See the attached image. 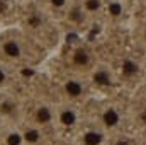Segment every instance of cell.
Here are the masks:
<instances>
[{
	"mask_svg": "<svg viewBox=\"0 0 146 145\" xmlns=\"http://www.w3.org/2000/svg\"><path fill=\"white\" fill-rule=\"evenodd\" d=\"M122 121H124V113H122V109L119 108L117 104H106L104 108L100 109L99 126L104 132H107V133L117 132L122 126Z\"/></svg>",
	"mask_w": 146,
	"mask_h": 145,
	"instance_id": "cell-1",
	"label": "cell"
},
{
	"mask_svg": "<svg viewBox=\"0 0 146 145\" xmlns=\"http://www.w3.org/2000/svg\"><path fill=\"white\" fill-rule=\"evenodd\" d=\"M90 82L100 89H109L117 84V73L107 63H95L90 70Z\"/></svg>",
	"mask_w": 146,
	"mask_h": 145,
	"instance_id": "cell-2",
	"label": "cell"
},
{
	"mask_svg": "<svg viewBox=\"0 0 146 145\" xmlns=\"http://www.w3.org/2000/svg\"><path fill=\"white\" fill-rule=\"evenodd\" d=\"M61 128L65 130H73L75 126H78L80 123V113L78 109L75 108L70 103H65V104H60L56 108V121Z\"/></svg>",
	"mask_w": 146,
	"mask_h": 145,
	"instance_id": "cell-3",
	"label": "cell"
},
{
	"mask_svg": "<svg viewBox=\"0 0 146 145\" xmlns=\"http://www.w3.org/2000/svg\"><path fill=\"white\" fill-rule=\"evenodd\" d=\"M63 92H65V96L70 101H78V99H82V97L87 96L88 85H87V82L82 77L72 75V77H66L63 80Z\"/></svg>",
	"mask_w": 146,
	"mask_h": 145,
	"instance_id": "cell-4",
	"label": "cell"
},
{
	"mask_svg": "<svg viewBox=\"0 0 146 145\" xmlns=\"http://www.w3.org/2000/svg\"><path fill=\"white\" fill-rule=\"evenodd\" d=\"M72 65L80 70H92L94 68V56L87 46H76L72 51Z\"/></svg>",
	"mask_w": 146,
	"mask_h": 145,
	"instance_id": "cell-5",
	"label": "cell"
},
{
	"mask_svg": "<svg viewBox=\"0 0 146 145\" xmlns=\"http://www.w3.org/2000/svg\"><path fill=\"white\" fill-rule=\"evenodd\" d=\"M119 73L124 80H136L143 73V65L133 56H124L119 67Z\"/></svg>",
	"mask_w": 146,
	"mask_h": 145,
	"instance_id": "cell-6",
	"label": "cell"
},
{
	"mask_svg": "<svg viewBox=\"0 0 146 145\" xmlns=\"http://www.w3.org/2000/svg\"><path fill=\"white\" fill-rule=\"evenodd\" d=\"M34 119H36L37 126H46V125L54 123L56 121V108H53L48 103L39 104L36 108V113H34Z\"/></svg>",
	"mask_w": 146,
	"mask_h": 145,
	"instance_id": "cell-7",
	"label": "cell"
},
{
	"mask_svg": "<svg viewBox=\"0 0 146 145\" xmlns=\"http://www.w3.org/2000/svg\"><path fill=\"white\" fill-rule=\"evenodd\" d=\"M2 53L10 60H21L24 56V46L19 39L9 38L2 43Z\"/></svg>",
	"mask_w": 146,
	"mask_h": 145,
	"instance_id": "cell-8",
	"label": "cell"
},
{
	"mask_svg": "<svg viewBox=\"0 0 146 145\" xmlns=\"http://www.w3.org/2000/svg\"><path fill=\"white\" fill-rule=\"evenodd\" d=\"M107 140V132H104L100 126H94L83 132L82 144L83 145H104Z\"/></svg>",
	"mask_w": 146,
	"mask_h": 145,
	"instance_id": "cell-9",
	"label": "cell"
},
{
	"mask_svg": "<svg viewBox=\"0 0 146 145\" xmlns=\"http://www.w3.org/2000/svg\"><path fill=\"white\" fill-rule=\"evenodd\" d=\"M104 10H106V15L109 19H121L126 15L127 12V7H126V2L124 0H106V5H104Z\"/></svg>",
	"mask_w": 146,
	"mask_h": 145,
	"instance_id": "cell-10",
	"label": "cell"
},
{
	"mask_svg": "<svg viewBox=\"0 0 146 145\" xmlns=\"http://www.w3.org/2000/svg\"><path fill=\"white\" fill-rule=\"evenodd\" d=\"M22 137H24V144L29 145H36L42 140V132H41V126L37 125H29L26 126V130L22 132Z\"/></svg>",
	"mask_w": 146,
	"mask_h": 145,
	"instance_id": "cell-11",
	"label": "cell"
},
{
	"mask_svg": "<svg viewBox=\"0 0 146 145\" xmlns=\"http://www.w3.org/2000/svg\"><path fill=\"white\" fill-rule=\"evenodd\" d=\"M104 5H106V0H83L82 2V7H83L87 15H92V14L104 10Z\"/></svg>",
	"mask_w": 146,
	"mask_h": 145,
	"instance_id": "cell-12",
	"label": "cell"
},
{
	"mask_svg": "<svg viewBox=\"0 0 146 145\" xmlns=\"http://www.w3.org/2000/svg\"><path fill=\"white\" fill-rule=\"evenodd\" d=\"M15 111H17V104L12 99L5 97L0 101V118L2 116H12V114H15Z\"/></svg>",
	"mask_w": 146,
	"mask_h": 145,
	"instance_id": "cell-13",
	"label": "cell"
},
{
	"mask_svg": "<svg viewBox=\"0 0 146 145\" xmlns=\"http://www.w3.org/2000/svg\"><path fill=\"white\" fill-rule=\"evenodd\" d=\"M5 144L7 145H22L24 144L22 132H19V130H10V132L5 135Z\"/></svg>",
	"mask_w": 146,
	"mask_h": 145,
	"instance_id": "cell-14",
	"label": "cell"
},
{
	"mask_svg": "<svg viewBox=\"0 0 146 145\" xmlns=\"http://www.w3.org/2000/svg\"><path fill=\"white\" fill-rule=\"evenodd\" d=\"M85 10H83V7L82 5H78V7H75L73 10H70V14H68V19L73 21V22H82L83 19H85Z\"/></svg>",
	"mask_w": 146,
	"mask_h": 145,
	"instance_id": "cell-15",
	"label": "cell"
},
{
	"mask_svg": "<svg viewBox=\"0 0 146 145\" xmlns=\"http://www.w3.org/2000/svg\"><path fill=\"white\" fill-rule=\"evenodd\" d=\"M136 121H138V123H139L143 128H146V106L139 108L138 114H136Z\"/></svg>",
	"mask_w": 146,
	"mask_h": 145,
	"instance_id": "cell-16",
	"label": "cell"
},
{
	"mask_svg": "<svg viewBox=\"0 0 146 145\" xmlns=\"http://www.w3.org/2000/svg\"><path fill=\"white\" fill-rule=\"evenodd\" d=\"M49 3L54 9H65L68 5V0H49Z\"/></svg>",
	"mask_w": 146,
	"mask_h": 145,
	"instance_id": "cell-17",
	"label": "cell"
},
{
	"mask_svg": "<svg viewBox=\"0 0 146 145\" xmlns=\"http://www.w3.org/2000/svg\"><path fill=\"white\" fill-rule=\"evenodd\" d=\"M27 24H29L31 28H39V26H41V17H39V15H31V17L27 19Z\"/></svg>",
	"mask_w": 146,
	"mask_h": 145,
	"instance_id": "cell-18",
	"label": "cell"
},
{
	"mask_svg": "<svg viewBox=\"0 0 146 145\" xmlns=\"http://www.w3.org/2000/svg\"><path fill=\"white\" fill-rule=\"evenodd\" d=\"M7 80H9V73H7L5 68H2V67H0V85H3Z\"/></svg>",
	"mask_w": 146,
	"mask_h": 145,
	"instance_id": "cell-19",
	"label": "cell"
},
{
	"mask_svg": "<svg viewBox=\"0 0 146 145\" xmlns=\"http://www.w3.org/2000/svg\"><path fill=\"white\" fill-rule=\"evenodd\" d=\"M114 145H129V140H127L126 137H117Z\"/></svg>",
	"mask_w": 146,
	"mask_h": 145,
	"instance_id": "cell-20",
	"label": "cell"
},
{
	"mask_svg": "<svg viewBox=\"0 0 146 145\" xmlns=\"http://www.w3.org/2000/svg\"><path fill=\"white\" fill-rule=\"evenodd\" d=\"M143 38H145V41H146V28H145V31H143Z\"/></svg>",
	"mask_w": 146,
	"mask_h": 145,
	"instance_id": "cell-21",
	"label": "cell"
},
{
	"mask_svg": "<svg viewBox=\"0 0 146 145\" xmlns=\"http://www.w3.org/2000/svg\"><path fill=\"white\" fill-rule=\"evenodd\" d=\"M124 2H126V3H127V2H131V0H124Z\"/></svg>",
	"mask_w": 146,
	"mask_h": 145,
	"instance_id": "cell-22",
	"label": "cell"
}]
</instances>
